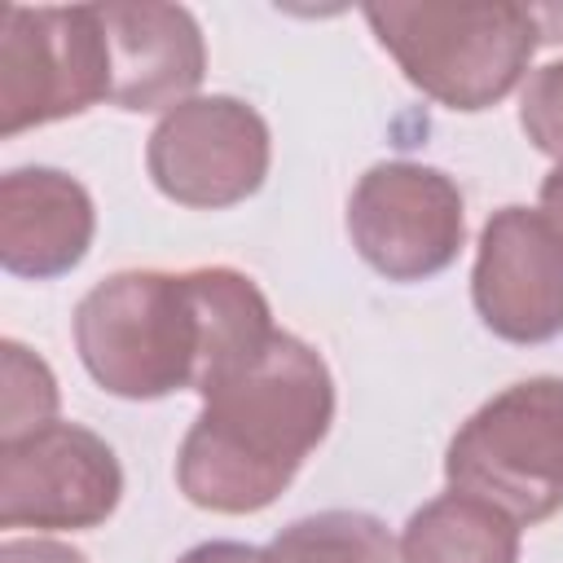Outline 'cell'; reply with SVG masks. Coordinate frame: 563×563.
<instances>
[{
  "instance_id": "cell-1",
  "label": "cell",
  "mask_w": 563,
  "mask_h": 563,
  "mask_svg": "<svg viewBox=\"0 0 563 563\" xmlns=\"http://www.w3.org/2000/svg\"><path fill=\"white\" fill-rule=\"evenodd\" d=\"M70 330L88 378L119 400L207 396L277 334L264 290L224 264L110 273L75 303Z\"/></svg>"
},
{
  "instance_id": "cell-2",
  "label": "cell",
  "mask_w": 563,
  "mask_h": 563,
  "mask_svg": "<svg viewBox=\"0 0 563 563\" xmlns=\"http://www.w3.org/2000/svg\"><path fill=\"white\" fill-rule=\"evenodd\" d=\"M334 422V378L321 352L277 330L260 356L202 396L176 453L180 493L216 515L273 506Z\"/></svg>"
},
{
  "instance_id": "cell-3",
  "label": "cell",
  "mask_w": 563,
  "mask_h": 563,
  "mask_svg": "<svg viewBox=\"0 0 563 563\" xmlns=\"http://www.w3.org/2000/svg\"><path fill=\"white\" fill-rule=\"evenodd\" d=\"M374 40L435 106L479 114L510 97L541 44L537 9L493 4H365Z\"/></svg>"
},
{
  "instance_id": "cell-4",
  "label": "cell",
  "mask_w": 563,
  "mask_h": 563,
  "mask_svg": "<svg viewBox=\"0 0 563 563\" xmlns=\"http://www.w3.org/2000/svg\"><path fill=\"white\" fill-rule=\"evenodd\" d=\"M444 479L519 528L563 510V378L537 374L488 396L449 440Z\"/></svg>"
},
{
  "instance_id": "cell-5",
  "label": "cell",
  "mask_w": 563,
  "mask_h": 563,
  "mask_svg": "<svg viewBox=\"0 0 563 563\" xmlns=\"http://www.w3.org/2000/svg\"><path fill=\"white\" fill-rule=\"evenodd\" d=\"M110 101V44L97 4H4L0 136L44 128Z\"/></svg>"
},
{
  "instance_id": "cell-6",
  "label": "cell",
  "mask_w": 563,
  "mask_h": 563,
  "mask_svg": "<svg viewBox=\"0 0 563 563\" xmlns=\"http://www.w3.org/2000/svg\"><path fill=\"white\" fill-rule=\"evenodd\" d=\"M347 238L387 282H427L444 273L466 242L462 189L431 163H374L347 194Z\"/></svg>"
},
{
  "instance_id": "cell-7",
  "label": "cell",
  "mask_w": 563,
  "mask_h": 563,
  "mask_svg": "<svg viewBox=\"0 0 563 563\" xmlns=\"http://www.w3.org/2000/svg\"><path fill=\"white\" fill-rule=\"evenodd\" d=\"M273 163L264 114L229 92L189 97L167 110L145 145L150 180L163 198L194 211H224L246 202Z\"/></svg>"
},
{
  "instance_id": "cell-8",
  "label": "cell",
  "mask_w": 563,
  "mask_h": 563,
  "mask_svg": "<svg viewBox=\"0 0 563 563\" xmlns=\"http://www.w3.org/2000/svg\"><path fill=\"white\" fill-rule=\"evenodd\" d=\"M123 497L114 449L79 427L48 422L31 435L0 440V523L35 532L101 528Z\"/></svg>"
},
{
  "instance_id": "cell-9",
  "label": "cell",
  "mask_w": 563,
  "mask_h": 563,
  "mask_svg": "<svg viewBox=\"0 0 563 563\" xmlns=\"http://www.w3.org/2000/svg\"><path fill=\"white\" fill-rule=\"evenodd\" d=\"M471 303L506 343H550L563 334V242L532 207H501L484 220Z\"/></svg>"
},
{
  "instance_id": "cell-10",
  "label": "cell",
  "mask_w": 563,
  "mask_h": 563,
  "mask_svg": "<svg viewBox=\"0 0 563 563\" xmlns=\"http://www.w3.org/2000/svg\"><path fill=\"white\" fill-rule=\"evenodd\" d=\"M110 44V106L150 114L198 97L207 75V40L189 9L158 0L97 4Z\"/></svg>"
},
{
  "instance_id": "cell-11",
  "label": "cell",
  "mask_w": 563,
  "mask_h": 563,
  "mask_svg": "<svg viewBox=\"0 0 563 563\" xmlns=\"http://www.w3.org/2000/svg\"><path fill=\"white\" fill-rule=\"evenodd\" d=\"M97 233L92 194L62 167H13L0 176V268L53 282L84 264Z\"/></svg>"
},
{
  "instance_id": "cell-12",
  "label": "cell",
  "mask_w": 563,
  "mask_h": 563,
  "mask_svg": "<svg viewBox=\"0 0 563 563\" xmlns=\"http://www.w3.org/2000/svg\"><path fill=\"white\" fill-rule=\"evenodd\" d=\"M400 563H519V523L484 497L440 493L400 532Z\"/></svg>"
},
{
  "instance_id": "cell-13",
  "label": "cell",
  "mask_w": 563,
  "mask_h": 563,
  "mask_svg": "<svg viewBox=\"0 0 563 563\" xmlns=\"http://www.w3.org/2000/svg\"><path fill=\"white\" fill-rule=\"evenodd\" d=\"M273 563H400L387 523L369 510H317L268 541Z\"/></svg>"
},
{
  "instance_id": "cell-14",
  "label": "cell",
  "mask_w": 563,
  "mask_h": 563,
  "mask_svg": "<svg viewBox=\"0 0 563 563\" xmlns=\"http://www.w3.org/2000/svg\"><path fill=\"white\" fill-rule=\"evenodd\" d=\"M4 365V391H0V440L31 435L48 422H57V378L44 356H35L26 343L4 339L0 343Z\"/></svg>"
},
{
  "instance_id": "cell-15",
  "label": "cell",
  "mask_w": 563,
  "mask_h": 563,
  "mask_svg": "<svg viewBox=\"0 0 563 563\" xmlns=\"http://www.w3.org/2000/svg\"><path fill=\"white\" fill-rule=\"evenodd\" d=\"M519 128L528 141L563 163V57L537 66L519 92Z\"/></svg>"
},
{
  "instance_id": "cell-16",
  "label": "cell",
  "mask_w": 563,
  "mask_h": 563,
  "mask_svg": "<svg viewBox=\"0 0 563 563\" xmlns=\"http://www.w3.org/2000/svg\"><path fill=\"white\" fill-rule=\"evenodd\" d=\"M0 563H88V554L48 537H9L0 545Z\"/></svg>"
},
{
  "instance_id": "cell-17",
  "label": "cell",
  "mask_w": 563,
  "mask_h": 563,
  "mask_svg": "<svg viewBox=\"0 0 563 563\" xmlns=\"http://www.w3.org/2000/svg\"><path fill=\"white\" fill-rule=\"evenodd\" d=\"M176 563H273V554L260 545H246V541H202V545L185 550Z\"/></svg>"
},
{
  "instance_id": "cell-18",
  "label": "cell",
  "mask_w": 563,
  "mask_h": 563,
  "mask_svg": "<svg viewBox=\"0 0 563 563\" xmlns=\"http://www.w3.org/2000/svg\"><path fill=\"white\" fill-rule=\"evenodd\" d=\"M541 216H545V224L554 229V238L563 242V163H554V172L541 180V207H537Z\"/></svg>"
},
{
  "instance_id": "cell-19",
  "label": "cell",
  "mask_w": 563,
  "mask_h": 563,
  "mask_svg": "<svg viewBox=\"0 0 563 563\" xmlns=\"http://www.w3.org/2000/svg\"><path fill=\"white\" fill-rule=\"evenodd\" d=\"M537 13H541L545 22H563V9H537ZM559 40H563V35H559Z\"/></svg>"
}]
</instances>
